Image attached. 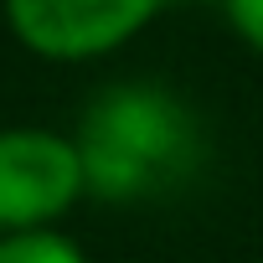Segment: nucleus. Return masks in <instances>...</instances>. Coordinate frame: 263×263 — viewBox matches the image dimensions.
<instances>
[{
    "instance_id": "nucleus-2",
    "label": "nucleus",
    "mask_w": 263,
    "mask_h": 263,
    "mask_svg": "<svg viewBox=\"0 0 263 263\" xmlns=\"http://www.w3.org/2000/svg\"><path fill=\"white\" fill-rule=\"evenodd\" d=\"M88 196L78 140L47 124L0 129V232L57 227Z\"/></svg>"
},
{
    "instance_id": "nucleus-5",
    "label": "nucleus",
    "mask_w": 263,
    "mask_h": 263,
    "mask_svg": "<svg viewBox=\"0 0 263 263\" xmlns=\"http://www.w3.org/2000/svg\"><path fill=\"white\" fill-rule=\"evenodd\" d=\"M217 6H222V16H227L232 36L263 57V0H217Z\"/></svg>"
},
{
    "instance_id": "nucleus-4",
    "label": "nucleus",
    "mask_w": 263,
    "mask_h": 263,
    "mask_svg": "<svg viewBox=\"0 0 263 263\" xmlns=\"http://www.w3.org/2000/svg\"><path fill=\"white\" fill-rule=\"evenodd\" d=\"M0 263H88V253L57 227L0 232Z\"/></svg>"
},
{
    "instance_id": "nucleus-3",
    "label": "nucleus",
    "mask_w": 263,
    "mask_h": 263,
    "mask_svg": "<svg viewBox=\"0 0 263 263\" xmlns=\"http://www.w3.org/2000/svg\"><path fill=\"white\" fill-rule=\"evenodd\" d=\"M171 0H0L11 36L42 62H98L135 42Z\"/></svg>"
},
{
    "instance_id": "nucleus-1",
    "label": "nucleus",
    "mask_w": 263,
    "mask_h": 263,
    "mask_svg": "<svg viewBox=\"0 0 263 263\" xmlns=\"http://www.w3.org/2000/svg\"><path fill=\"white\" fill-rule=\"evenodd\" d=\"M88 196L108 206H150L176 196L206 160L201 114L165 83L129 78L88 98L78 129Z\"/></svg>"
}]
</instances>
